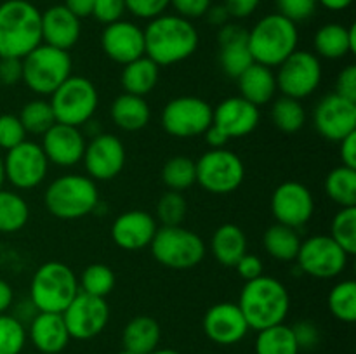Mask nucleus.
Segmentation results:
<instances>
[{"instance_id": "f257e3e1", "label": "nucleus", "mask_w": 356, "mask_h": 354, "mask_svg": "<svg viewBox=\"0 0 356 354\" xmlns=\"http://www.w3.org/2000/svg\"><path fill=\"white\" fill-rule=\"evenodd\" d=\"M145 56L159 66L184 61L198 47V31L190 19L177 14H160L145 28Z\"/></svg>"}, {"instance_id": "f03ea898", "label": "nucleus", "mask_w": 356, "mask_h": 354, "mask_svg": "<svg viewBox=\"0 0 356 354\" xmlns=\"http://www.w3.org/2000/svg\"><path fill=\"white\" fill-rule=\"evenodd\" d=\"M238 307L249 328L259 332L285 321L291 311V295L277 278L261 274L256 280L245 281Z\"/></svg>"}, {"instance_id": "7ed1b4c3", "label": "nucleus", "mask_w": 356, "mask_h": 354, "mask_svg": "<svg viewBox=\"0 0 356 354\" xmlns=\"http://www.w3.org/2000/svg\"><path fill=\"white\" fill-rule=\"evenodd\" d=\"M40 44V10L28 0L0 3V58L23 59Z\"/></svg>"}, {"instance_id": "20e7f679", "label": "nucleus", "mask_w": 356, "mask_h": 354, "mask_svg": "<svg viewBox=\"0 0 356 354\" xmlns=\"http://www.w3.org/2000/svg\"><path fill=\"white\" fill-rule=\"evenodd\" d=\"M298 24L282 14H268L249 30L247 45L254 62L275 68L280 66L289 56L298 51Z\"/></svg>"}, {"instance_id": "39448f33", "label": "nucleus", "mask_w": 356, "mask_h": 354, "mask_svg": "<svg viewBox=\"0 0 356 354\" xmlns=\"http://www.w3.org/2000/svg\"><path fill=\"white\" fill-rule=\"evenodd\" d=\"M49 214L61 221H75L92 214L99 205L96 180L89 176L68 174L52 180L44 194Z\"/></svg>"}, {"instance_id": "423d86ee", "label": "nucleus", "mask_w": 356, "mask_h": 354, "mask_svg": "<svg viewBox=\"0 0 356 354\" xmlns=\"http://www.w3.org/2000/svg\"><path fill=\"white\" fill-rule=\"evenodd\" d=\"M80 292L79 278L73 269L59 260H51L38 267L30 283V302L37 312H59Z\"/></svg>"}, {"instance_id": "0eeeda50", "label": "nucleus", "mask_w": 356, "mask_h": 354, "mask_svg": "<svg viewBox=\"0 0 356 354\" xmlns=\"http://www.w3.org/2000/svg\"><path fill=\"white\" fill-rule=\"evenodd\" d=\"M153 257L169 269H191L204 260L207 246L204 239L183 226H162L152 239Z\"/></svg>"}, {"instance_id": "6e6552de", "label": "nucleus", "mask_w": 356, "mask_h": 354, "mask_svg": "<svg viewBox=\"0 0 356 354\" xmlns=\"http://www.w3.org/2000/svg\"><path fill=\"white\" fill-rule=\"evenodd\" d=\"M23 82L40 96H51L68 76H72V58L68 51L40 44L23 59Z\"/></svg>"}, {"instance_id": "1a4fd4ad", "label": "nucleus", "mask_w": 356, "mask_h": 354, "mask_svg": "<svg viewBox=\"0 0 356 354\" xmlns=\"http://www.w3.org/2000/svg\"><path fill=\"white\" fill-rule=\"evenodd\" d=\"M49 103L58 124L82 127L96 113L99 94L89 78L72 75L51 94Z\"/></svg>"}, {"instance_id": "9d476101", "label": "nucleus", "mask_w": 356, "mask_h": 354, "mask_svg": "<svg viewBox=\"0 0 356 354\" xmlns=\"http://www.w3.org/2000/svg\"><path fill=\"white\" fill-rule=\"evenodd\" d=\"M197 183L212 194H229L242 186L245 165L242 158L225 148L211 149L195 162Z\"/></svg>"}, {"instance_id": "9b49d317", "label": "nucleus", "mask_w": 356, "mask_h": 354, "mask_svg": "<svg viewBox=\"0 0 356 354\" xmlns=\"http://www.w3.org/2000/svg\"><path fill=\"white\" fill-rule=\"evenodd\" d=\"M211 125L212 106L200 97H174L162 110V127L172 137H198L204 135Z\"/></svg>"}, {"instance_id": "f8f14e48", "label": "nucleus", "mask_w": 356, "mask_h": 354, "mask_svg": "<svg viewBox=\"0 0 356 354\" xmlns=\"http://www.w3.org/2000/svg\"><path fill=\"white\" fill-rule=\"evenodd\" d=\"M322 62L318 56L308 51H294L278 66L277 87L284 96L292 99H306L322 83Z\"/></svg>"}, {"instance_id": "ddd939ff", "label": "nucleus", "mask_w": 356, "mask_h": 354, "mask_svg": "<svg viewBox=\"0 0 356 354\" xmlns=\"http://www.w3.org/2000/svg\"><path fill=\"white\" fill-rule=\"evenodd\" d=\"M296 260L302 273L318 280H332L344 273L350 255L329 235H315L301 242Z\"/></svg>"}, {"instance_id": "4468645a", "label": "nucleus", "mask_w": 356, "mask_h": 354, "mask_svg": "<svg viewBox=\"0 0 356 354\" xmlns=\"http://www.w3.org/2000/svg\"><path fill=\"white\" fill-rule=\"evenodd\" d=\"M6 180L17 189H33L40 186L47 177L49 160L40 144L33 141H23L9 149L3 158Z\"/></svg>"}, {"instance_id": "2eb2a0df", "label": "nucleus", "mask_w": 356, "mask_h": 354, "mask_svg": "<svg viewBox=\"0 0 356 354\" xmlns=\"http://www.w3.org/2000/svg\"><path fill=\"white\" fill-rule=\"evenodd\" d=\"M61 314L72 339L90 340L106 328L110 321V305L106 298L79 292Z\"/></svg>"}, {"instance_id": "dca6fc26", "label": "nucleus", "mask_w": 356, "mask_h": 354, "mask_svg": "<svg viewBox=\"0 0 356 354\" xmlns=\"http://www.w3.org/2000/svg\"><path fill=\"white\" fill-rule=\"evenodd\" d=\"M313 124L323 139L341 142L356 132V103L336 92L327 94L313 110Z\"/></svg>"}, {"instance_id": "f3484780", "label": "nucleus", "mask_w": 356, "mask_h": 354, "mask_svg": "<svg viewBox=\"0 0 356 354\" xmlns=\"http://www.w3.org/2000/svg\"><path fill=\"white\" fill-rule=\"evenodd\" d=\"M271 212L278 224L294 229L302 228L308 224L315 212L312 191L298 180L282 183L271 194Z\"/></svg>"}, {"instance_id": "a211bd4d", "label": "nucleus", "mask_w": 356, "mask_h": 354, "mask_svg": "<svg viewBox=\"0 0 356 354\" xmlns=\"http://www.w3.org/2000/svg\"><path fill=\"white\" fill-rule=\"evenodd\" d=\"M125 146L117 135L99 134L86 144L82 162L92 180H111L124 170Z\"/></svg>"}, {"instance_id": "6ab92c4d", "label": "nucleus", "mask_w": 356, "mask_h": 354, "mask_svg": "<svg viewBox=\"0 0 356 354\" xmlns=\"http://www.w3.org/2000/svg\"><path fill=\"white\" fill-rule=\"evenodd\" d=\"M101 47L111 61L125 66L145 56V31L131 21L118 19L104 26Z\"/></svg>"}, {"instance_id": "aec40b11", "label": "nucleus", "mask_w": 356, "mask_h": 354, "mask_svg": "<svg viewBox=\"0 0 356 354\" xmlns=\"http://www.w3.org/2000/svg\"><path fill=\"white\" fill-rule=\"evenodd\" d=\"M259 108L243 97L235 96L212 108V125L222 130L228 139L245 137L259 125Z\"/></svg>"}, {"instance_id": "412c9836", "label": "nucleus", "mask_w": 356, "mask_h": 354, "mask_svg": "<svg viewBox=\"0 0 356 354\" xmlns=\"http://www.w3.org/2000/svg\"><path fill=\"white\" fill-rule=\"evenodd\" d=\"M202 325H204L205 335L219 346L238 344L250 330L238 304H232V302H219L212 305L205 312Z\"/></svg>"}, {"instance_id": "4be33fe9", "label": "nucleus", "mask_w": 356, "mask_h": 354, "mask_svg": "<svg viewBox=\"0 0 356 354\" xmlns=\"http://www.w3.org/2000/svg\"><path fill=\"white\" fill-rule=\"evenodd\" d=\"M86 144V137H83V132H80V127H72V125L56 121L42 135L40 146L49 163H54L58 167H73L82 162Z\"/></svg>"}, {"instance_id": "5701e85b", "label": "nucleus", "mask_w": 356, "mask_h": 354, "mask_svg": "<svg viewBox=\"0 0 356 354\" xmlns=\"http://www.w3.org/2000/svg\"><path fill=\"white\" fill-rule=\"evenodd\" d=\"M159 224L152 214L145 210H129L118 215L111 224V239L127 252H138L152 245Z\"/></svg>"}, {"instance_id": "b1692460", "label": "nucleus", "mask_w": 356, "mask_h": 354, "mask_svg": "<svg viewBox=\"0 0 356 354\" xmlns=\"http://www.w3.org/2000/svg\"><path fill=\"white\" fill-rule=\"evenodd\" d=\"M80 19L65 6H52L42 12V44L68 51L79 42Z\"/></svg>"}, {"instance_id": "393cba45", "label": "nucleus", "mask_w": 356, "mask_h": 354, "mask_svg": "<svg viewBox=\"0 0 356 354\" xmlns=\"http://www.w3.org/2000/svg\"><path fill=\"white\" fill-rule=\"evenodd\" d=\"M26 335L42 354H59L72 340L59 312H37L31 318Z\"/></svg>"}, {"instance_id": "a878e982", "label": "nucleus", "mask_w": 356, "mask_h": 354, "mask_svg": "<svg viewBox=\"0 0 356 354\" xmlns=\"http://www.w3.org/2000/svg\"><path fill=\"white\" fill-rule=\"evenodd\" d=\"M313 45L320 58L341 59L356 52V26L350 28L337 23L323 24L313 38Z\"/></svg>"}, {"instance_id": "bb28decb", "label": "nucleus", "mask_w": 356, "mask_h": 354, "mask_svg": "<svg viewBox=\"0 0 356 354\" xmlns=\"http://www.w3.org/2000/svg\"><path fill=\"white\" fill-rule=\"evenodd\" d=\"M236 80H238L240 97L256 104L257 108L270 103L278 90L273 69L259 62L250 65Z\"/></svg>"}, {"instance_id": "cd10ccee", "label": "nucleus", "mask_w": 356, "mask_h": 354, "mask_svg": "<svg viewBox=\"0 0 356 354\" xmlns=\"http://www.w3.org/2000/svg\"><path fill=\"white\" fill-rule=\"evenodd\" d=\"M212 255L219 264L235 267V264L247 253V236L236 224H222L211 238Z\"/></svg>"}, {"instance_id": "c85d7f7f", "label": "nucleus", "mask_w": 356, "mask_h": 354, "mask_svg": "<svg viewBox=\"0 0 356 354\" xmlns=\"http://www.w3.org/2000/svg\"><path fill=\"white\" fill-rule=\"evenodd\" d=\"M162 330L159 321L152 316H136L125 325L122 333L124 349L134 354H149L160 344Z\"/></svg>"}, {"instance_id": "c756f323", "label": "nucleus", "mask_w": 356, "mask_h": 354, "mask_svg": "<svg viewBox=\"0 0 356 354\" xmlns=\"http://www.w3.org/2000/svg\"><path fill=\"white\" fill-rule=\"evenodd\" d=\"M111 120L118 128L125 132L141 130L148 125L152 111L145 97L132 96V94H122L111 104Z\"/></svg>"}, {"instance_id": "7c9ffc66", "label": "nucleus", "mask_w": 356, "mask_h": 354, "mask_svg": "<svg viewBox=\"0 0 356 354\" xmlns=\"http://www.w3.org/2000/svg\"><path fill=\"white\" fill-rule=\"evenodd\" d=\"M159 76L160 66L155 61H152L148 56H143V58L124 66L120 80L125 94L145 97L146 94L155 89V85L159 83Z\"/></svg>"}, {"instance_id": "2f4dec72", "label": "nucleus", "mask_w": 356, "mask_h": 354, "mask_svg": "<svg viewBox=\"0 0 356 354\" xmlns=\"http://www.w3.org/2000/svg\"><path fill=\"white\" fill-rule=\"evenodd\" d=\"M263 245L268 255L273 257L278 262H292L298 257L301 238L294 228L277 222L266 229L263 236Z\"/></svg>"}, {"instance_id": "473e14b6", "label": "nucleus", "mask_w": 356, "mask_h": 354, "mask_svg": "<svg viewBox=\"0 0 356 354\" xmlns=\"http://www.w3.org/2000/svg\"><path fill=\"white\" fill-rule=\"evenodd\" d=\"M256 354H299L298 342H296L292 326L285 323L270 326L257 332Z\"/></svg>"}, {"instance_id": "72a5a7b5", "label": "nucleus", "mask_w": 356, "mask_h": 354, "mask_svg": "<svg viewBox=\"0 0 356 354\" xmlns=\"http://www.w3.org/2000/svg\"><path fill=\"white\" fill-rule=\"evenodd\" d=\"M325 193L341 208L356 207V169L341 165L330 170L325 177Z\"/></svg>"}, {"instance_id": "f704fd0d", "label": "nucleus", "mask_w": 356, "mask_h": 354, "mask_svg": "<svg viewBox=\"0 0 356 354\" xmlns=\"http://www.w3.org/2000/svg\"><path fill=\"white\" fill-rule=\"evenodd\" d=\"M30 219V207L21 194L0 189V233H17Z\"/></svg>"}, {"instance_id": "c9c22d12", "label": "nucleus", "mask_w": 356, "mask_h": 354, "mask_svg": "<svg viewBox=\"0 0 356 354\" xmlns=\"http://www.w3.org/2000/svg\"><path fill=\"white\" fill-rule=\"evenodd\" d=\"M271 120H273L275 127L278 130L285 132V134H296V132H299L305 127L306 111L302 108L301 101L282 96L273 103Z\"/></svg>"}, {"instance_id": "e433bc0d", "label": "nucleus", "mask_w": 356, "mask_h": 354, "mask_svg": "<svg viewBox=\"0 0 356 354\" xmlns=\"http://www.w3.org/2000/svg\"><path fill=\"white\" fill-rule=\"evenodd\" d=\"M117 278L113 269L106 264H90L80 274L79 288L83 294L94 295V297L106 298L113 292Z\"/></svg>"}, {"instance_id": "4c0bfd02", "label": "nucleus", "mask_w": 356, "mask_h": 354, "mask_svg": "<svg viewBox=\"0 0 356 354\" xmlns=\"http://www.w3.org/2000/svg\"><path fill=\"white\" fill-rule=\"evenodd\" d=\"M17 118H19L26 134L33 135H44L56 124L51 103L44 99H33L24 104Z\"/></svg>"}, {"instance_id": "58836bf2", "label": "nucleus", "mask_w": 356, "mask_h": 354, "mask_svg": "<svg viewBox=\"0 0 356 354\" xmlns=\"http://www.w3.org/2000/svg\"><path fill=\"white\" fill-rule=\"evenodd\" d=\"M162 180L170 191H183L197 183V167L188 156H172L162 169Z\"/></svg>"}, {"instance_id": "ea45409f", "label": "nucleus", "mask_w": 356, "mask_h": 354, "mask_svg": "<svg viewBox=\"0 0 356 354\" xmlns=\"http://www.w3.org/2000/svg\"><path fill=\"white\" fill-rule=\"evenodd\" d=\"M329 309L336 319L353 323L356 319V283L353 280L339 281L329 294Z\"/></svg>"}, {"instance_id": "a19ab883", "label": "nucleus", "mask_w": 356, "mask_h": 354, "mask_svg": "<svg viewBox=\"0 0 356 354\" xmlns=\"http://www.w3.org/2000/svg\"><path fill=\"white\" fill-rule=\"evenodd\" d=\"M330 238L348 253H356V207H343L332 219Z\"/></svg>"}, {"instance_id": "79ce46f5", "label": "nucleus", "mask_w": 356, "mask_h": 354, "mask_svg": "<svg viewBox=\"0 0 356 354\" xmlns=\"http://www.w3.org/2000/svg\"><path fill=\"white\" fill-rule=\"evenodd\" d=\"M219 62H221V68L226 75L232 76V78H238L250 65H254V58L249 51V45H247V38L245 40L221 44Z\"/></svg>"}, {"instance_id": "37998d69", "label": "nucleus", "mask_w": 356, "mask_h": 354, "mask_svg": "<svg viewBox=\"0 0 356 354\" xmlns=\"http://www.w3.org/2000/svg\"><path fill=\"white\" fill-rule=\"evenodd\" d=\"M26 328L16 316L0 314V354H21L26 344Z\"/></svg>"}, {"instance_id": "c03bdc74", "label": "nucleus", "mask_w": 356, "mask_h": 354, "mask_svg": "<svg viewBox=\"0 0 356 354\" xmlns=\"http://www.w3.org/2000/svg\"><path fill=\"white\" fill-rule=\"evenodd\" d=\"M188 214V203L179 191H167L156 203V219L162 226H181Z\"/></svg>"}, {"instance_id": "a18cd8bd", "label": "nucleus", "mask_w": 356, "mask_h": 354, "mask_svg": "<svg viewBox=\"0 0 356 354\" xmlns=\"http://www.w3.org/2000/svg\"><path fill=\"white\" fill-rule=\"evenodd\" d=\"M26 141V130L16 115H0V148L9 151L14 146Z\"/></svg>"}, {"instance_id": "49530a36", "label": "nucleus", "mask_w": 356, "mask_h": 354, "mask_svg": "<svg viewBox=\"0 0 356 354\" xmlns=\"http://www.w3.org/2000/svg\"><path fill=\"white\" fill-rule=\"evenodd\" d=\"M278 10L282 16L291 19L292 23H299V21H306L308 17L313 16L316 9V0H277Z\"/></svg>"}, {"instance_id": "de8ad7c7", "label": "nucleus", "mask_w": 356, "mask_h": 354, "mask_svg": "<svg viewBox=\"0 0 356 354\" xmlns=\"http://www.w3.org/2000/svg\"><path fill=\"white\" fill-rule=\"evenodd\" d=\"M169 6L170 0H125V9L141 19H153Z\"/></svg>"}, {"instance_id": "09e8293b", "label": "nucleus", "mask_w": 356, "mask_h": 354, "mask_svg": "<svg viewBox=\"0 0 356 354\" xmlns=\"http://www.w3.org/2000/svg\"><path fill=\"white\" fill-rule=\"evenodd\" d=\"M125 10V0H94L92 16L99 23L110 24L122 19Z\"/></svg>"}, {"instance_id": "8fccbe9b", "label": "nucleus", "mask_w": 356, "mask_h": 354, "mask_svg": "<svg viewBox=\"0 0 356 354\" xmlns=\"http://www.w3.org/2000/svg\"><path fill=\"white\" fill-rule=\"evenodd\" d=\"M294 332L296 342H298L299 349H313L316 344L320 342V332L316 328L315 323L312 321H299L292 326Z\"/></svg>"}, {"instance_id": "3c124183", "label": "nucleus", "mask_w": 356, "mask_h": 354, "mask_svg": "<svg viewBox=\"0 0 356 354\" xmlns=\"http://www.w3.org/2000/svg\"><path fill=\"white\" fill-rule=\"evenodd\" d=\"M170 6L176 9L177 16L195 19L205 16L211 7V0H170Z\"/></svg>"}, {"instance_id": "603ef678", "label": "nucleus", "mask_w": 356, "mask_h": 354, "mask_svg": "<svg viewBox=\"0 0 356 354\" xmlns=\"http://www.w3.org/2000/svg\"><path fill=\"white\" fill-rule=\"evenodd\" d=\"M336 94L356 103V66L350 65L337 75Z\"/></svg>"}, {"instance_id": "864d4df0", "label": "nucleus", "mask_w": 356, "mask_h": 354, "mask_svg": "<svg viewBox=\"0 0 356 354\" xmlns=\"http://www.w3.org/2000/svg\"><path fill=\"white\" fill-rule=\"evenodd\" d=\"M23 80V61L17 58H0V82L16 85Z\"/></svg>"}, {"instance_id": "5fc2aeb1", "label": "nucleus", "mask_w": 356, "mask_h": 354, "mask_svg": "<svg viewBox=\"0 0 356 354\" xmlns=\"http://www.w3.org/2000/svg\"><path fill=\"white\" fill-rule=\"evenodd\" d=\"M235 269L242 280L250 281V280H256V278H259L261 274H263L264 266H263V260H261L259 257L252 255V253H245V255L235 264Z\"/></svg>"}, {"instance_id": "6e6d98bb", "label": "nucleus", "mask_w": 356, "mask_h": 354, "mask_svg": "<svg viewBox=\"0 0 356 354\" xmlns=\"http://www.w3.org/2000/svg\"><path fill=\"white\" fill-rule=\"evenodd\" d=\"M261 0H225L222 6L228 10L229 17H236V19H243V17H249L250 14L256 12V9L259 7Z\"/></svg>"}, {"instance_id": "4d7b16f0", "label": "nucleus", "mask_w": 356, "mask_h": 354, "mask_svg": "<svg viewBox=\"0 0 356 354\" xmlns=\"http://www.w3.org/2000/svg\"><path fill=\"white\" fill-rule=\"evenodd\" d=\"M247 37H249V30H245V28L240 26V24H232V23L222 24L221 30H219V33H218L219 45L228 44V42L245 40Z\"/></svg>"}, {"instance_id": "13d9d810", "label": "nucleus", "mask_w": 356, "mask_h": 354, "mask_svg": "<svg viewBox=\"0 0 356 354\" xmlns=\"http://www.w3.org/2000/svg\"><path fill=\"white\" fill-rule=\"evenodd\" d=\"M341 144V160H343V165L350 167V169H356V132L346 135Z\"/></svg>"}, {"instance_id": "bf43d9fd", "label": "nucleus", "mask_w": 356, "mask_h": 354, "mask_svg": "<svg viewBox=\"0 0 356 354\" xmlns=\"http://www.w3.org/2000/svg\"><path fill=\"white\" fill-rule=\"evenodd\" d=\"M63 6H65L70 12L75 14L79 19H82V17L92 16L94 0H65Z\"/></svg>"}, {"instance_id": "052dcab7", "label": "nucleus", "mask_w": 356, "mask_h": 354, "mask_svg": "<svg viewBox=\"0 0 356 354\" xmlns=\"http://www.w3.org/2000/svg\"><path fill=\"white\" fill-rule=\"evenodd\" d=\"M205 141H207V144L211 146L212 149H219V148H225L226 142L229 141L228 137H226V134L222 130H219L216 125H211V127L205 130Z\"/></svg>"}, {"instance_id": "680f3d73", "label": "nucleus", "mask_w": 356, "mask_h": 354, "mask_svg": "<svg viewBox=\"0 0 356 354\" xmlns=\"http://www.w3.org/2000/svg\"><path fill=\"white\" fill-rule=\"evenodd\" d=\"M205 16H207L209 23L214 24V26H222L229 19V14L225 6H211L207 12H205Z\"/></svg>"}, {"instance_id": "e2e57ef3", "label": "nucleus", "mask_w": 356, "mask_h": 354, "mask_svg": "<svg viewBox=\"0 0 356 354\" xmlns=\"http://www.w3.org/2000/svg\"><path fill=\"white\" fill-rule=\"evenodd\" d=\"M14 302V290L6 280L0 278V314L7 311Z\"/></svg>"}, {"instance_id": "0e129e2a", "label": "nucleus", "mask_w": 356, "mask_h": 354, "mask_svg": "<svg viewBox=\"0 0 356 354\" xmlns=\"http://www.w3.org/2000/svg\"><path fill=\"white\" fill-rule=\"evenodd\" d=\"M329 10H344L353 3V0H316Z\"/></svg>"}, {"instance_id": "69168bd1", "label": "nucleus", "mask_w": 356, "mask_h": 354, "mask_svg": "<svg viewBox=\"0 0 356 354\" xmlns=\"http://www.w3.org/2000/svg\"><path fill=\"white\" fill-rule=\"evenodd\" d=\"M3 183H6V167H3V158L0 155V189H2Z\"/></svg>"}, {"instance_id": "338daca9", "label": "nucleus", "mask_w": 356, "mask_h": 354, "mask_svg": "<svg viewBox=\"0 0 356 354\" xmlns=\"http://www.w3.org/2000/svg\"><path fill=\"white\" fill-rule=\"evenodd\" d=\"M149 354H181V353L176 349H169V347H165V349H159V347H156V349L152 351Z\"/></svg>"}, {"instance_id": "774afa93", "label": "nucleus", "mask_w": 356, "mask_h": 354, "mask_svg": "<svg viewBox=\"0 0 356 354\" xmlns=\"http://www.w3.org/2000/svg\"><path fill=\"white\" fill-rule=\"evenodd\" d=\"M117 354H134V353H131V351H127V349H122L120 353H117Z\"/></svg>"}]
</instances>
